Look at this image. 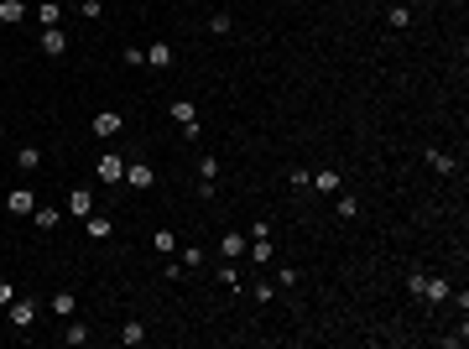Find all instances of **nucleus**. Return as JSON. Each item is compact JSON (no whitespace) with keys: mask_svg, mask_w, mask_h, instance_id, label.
I'll return each instance as SVG.
<instances>
[{"mask_svg":"<svg viewBox=\"0 0 469 349\" xmlns=\"http://www.w3.org/2000/svg\"><path fill=\"white\" fill-rule=\"evenodd\" d=\"M32 6H42V0H32Z\"/></svg>","mask_w":469,"mask_h":349,"instance_id":"nucleus-38","label":"nucleus"},{"mask_svg":"<svg viewBox=\"0 0 469 349\" xmlns=\"http://www.w3.org/2000/svg\"><path fill=\"white\" fill-rule=\"evenodd\" d=\"M397 6H417V0H397Z\"/></svg>","mask_w":469,"mask_h":349,"instance_id":"nucleus-36","label":"nucleus"},{"mask_svg":"<svg viewBox=\"0 0 469 349\" xmlns=\"http://www.w3.org/2000/svg\"><path fill=\"white\" fill-rule=\"evenodd\" d=\"M37 209V193L32 188H11V198H6V214H21V219H32Z\"/></svg>","mask_w":469,"mask_h":349,"instance_id":"nucleus-8","label":"nucleus"},{"mask_svg":"<svg viewBox=\"0 0 469 349\" xmlns=\"http://www.w3.org/2000/svg\"><path fill=\"white\" fill-rule=\"evenodd\" d=\"M126 68H146V47H126Z\"/></svg>","mask_w":469,"mask_h":349,"instance_id":"nucleus-28","label":"nucleus"},{"mask_svg":"<svg viewBox=\"0 0 469 349\" xmlns=\"http://www.w3.org/2000/svg\"><path fill=\"white\" fill-rule=\"evenodd\" d=\"M334 214H339V219H360V198H355V193H339Z\"/></svg>","mask_w":469,"mask_h":349,"instance_id":"nucleus-22","label":"nucleus"},{"mask_svg":"<svg viewBox=\"0 0 469 349\" xmlns=\"http://www.w3.org/2000/svg\"><path fill=\"white\" fill-rule=\"evenodd\" d=\"M26 21V0H0V26H21Z\"/></svg>","mask_w":469,"mask_h":349,"instance_id":"nucleus-17","label":"nucleus"},{"mask_svg":"<svg viewBox=\"0 0 469 349\" xmlns=\"http://www.w3.org/2000/svg\"><path fill=\"white\" fill-rule=\"evenodd\" d=\"M219 281H224V287H240V271H234V261H230V266H219Z\"/></svg>","mask_w":469,"mask_h":349,"instance_id":"nucleus-34","label":"nucleus"},{"mask_svg":"<svg viewBox=\"0 0 469 349\" xmlns=\"http://www.w3.org/2000/svg\"><path fill=\"white\" fill-rule=\"evenodd\" d=\"M167 115H172V126L183 130V136H199V105H193V99H172Z\"/></svg>","mask_w":469,"mask_h":349,"instance_id":"nucleus-1","label":"nucleus"},{"mask_svg":"<svg viewBox=\"0 0 469 349\" xmlns=\"http://www.w3.org/2000/svg\"><path fill=\"white\" fill-rule=\"evenodd\" d=\"M16 303V287H11V281H0V308H11Z\"/></svg>","mask_w":469,"mask_h":349,"instance_id":"nucleus-35","label":"nucleus"},{"mask_svg":"<svg viewBox=\"0 0 469 349\" xmlns=\"http://www.w3.org/2000/svg\"><path fill=\"white\" fill-rule=\"evenodd\" d=\"M172 58H177V52L167 42H152V47H146V68H172Z\"/></svg>","mask_w":469,"mask_h":349,"instance_id":"nucleus-18","label":"nucleus"},{"mask_svg":"<svg viewBox=\"0 0 469 349\" xmlns=\"http://www.w3.org/2000/svg\"><path fill=\"white\" fill-rule=\"evenodd\" d=\"M37 16H42V26H63V11H58V0H42V6H37Z\"/></svg>","mask_w":469,"mask_h":349,"instance_id":"nucleus-24","label":"nucleus"},{"mask_svg":"<svg viewBox=\"0 0 469 349\" xmlns=\"http://www.w3.org/2000/svg\"><path fill=\"white\" fill-rule=\"evenodd\" d=\"M120 130H126V115H120V110H99V115H94V136L99 141H115Z\"/></svg>","mask_w":469,"mask_h":349,"instance_id":"nucleus-4","label":"nucleus"},{"mask_svg":"<svg viewBox=\"0 0 469 349\" xmlns=\"http://www.w3.org/2000/svg\"><path fill=\"white\" fill-rule=\"evenodd\" d=\"M246 256L256 261V266H266V261H277V245H271V235H266V240H250V245H246Z\"/></svg>","mask_w":469,"mask_h":349,"instance_id":"nucleus-20","label":"nucleus"},{"mask_svg":"<svg viewBox=\"0 0 469 349\" xmlns=\"http://www.w3.org/2000/svg\"><path fill=\"white\" fill-rule=\"evenodd\" d=\"M250 297H256V303H271V297H277V287H271V281H256V287H250Z\"/></svg>","mask_w":469,"mask_h":349,"instance_id":"nucleus-29","label":"nucleus"},{"mask_svg":"<svg viewBox=\"0 0 469 349\" xmlns=\"http://www.w3.org/2000/svg\"><path fill=\"white\" fill-rule=\"evenodd\" d=\"M422 287H428V271H412V277H407V292H412V297H422Z\"/></svg>","mask_w":469,"mask_h":349,"instance_id":"nucleus-30","label":"nucleus"},{"mask_svg":"<svg viewBox=\"0 0 469 349\" xmlns=\"http://www.w3.org/2000/svg\"><path fill=\"white\" fill-rule=\"evenodd\" d=\"M454 297V287H448L443 277H428V287H422V303H448Z\"/></svg>","mask_w":469,"mask_h":349,"instance_id":"nucleus-16","label":"nucleus"},{"mask_svg":"<svg viewBox=\"0 0 469 349\" xmlns=\"http://www.w3.org/2000/svg\"><path fill=\"white\" fill-rule=\"evenodd\" d=\"M448 6H454V11H459V6H464V0H448Z\"/></svg>","mask_w":469,"mask_h":349,"instance_id":"nucleus-37","label":"nucleus"},{"mask_svg":"<svg viewBox=\"0 0 469 349\" xmlns=\"http://www.w3.org/2000/svg\"><path fill=\"white\" fill-rule=\"evenodd\" d=\"M32 224H37L42 235H52V230L63 224V209H47V203H42V209H32Z\"/></svg>","mask_w":469,"mask_h":349,"instance_id":"nucleus-15","label":"nucleus"},{"mask_svg":"<svg viewBox=\"0 0 469 349\" xmlns=\"http://www.w3.org/2000/svg\"><path fill=\"white\" fill-rule=\"evenodd\" d=\"M94 177H99V183H110V188L126 183V157H120V152H105L99 162H94Z\"/></svg>","mask_w":469,"mask_h":349,"instance_id":"nucleus-2","label":"nucleus"},{"mask_svg":"<svg viewBox=\"0 0 469 349\" xmlns=\"http://www.w3.org/2000/svg\"><path fill=\"white\" fill-rule=\"evenodd\" d=\"M83 230H89V240H110V235H115V219H110V214H99V209H94L89 219H83Z\"/></svg>","mask_w":469,"mask_h":349,"instance_id":"nucleus-12","label":"nucleus"},{"mask_svg":"<svg viewBox=\"0 0 469 349\" xmlns=\"http://www.w3.org/2000/svg\"><path fill=\"white\" fill-rule=\"evenodd\" d=\"M47 308H52L58 318H73V313H79V297H73V292L63 287V292H52V303H47Z\"/></svg>","mask_w":469,"mask_h":349,"instance_id":"nucleus-19","label":"nucleus"},{"mask_svg":"<svg viewBox=\"0 0 469 349\" xmlns=\"http://www.w3.org/2000/svg\"><path fill=\"white\" fill-rule=\"evenodd\" d=\"M63 344H89V328H83V323H68V328H63Z\"/></svg>","mask_w":469,"mask_h":349,"instance_id":"nucleus-27","label":"nucleus"},{"mask_svg":"<svg viewBox=\"0 0 469 349\" xmlns=\"http://www.w3.org/2000/svg\"><path fill=\"white\" fill-rule=\"evenodd\" d=\"M37 42H42L47 58H63V52H68V32H63V26H42V37H37Z\"/></svg>","mask_w":469,"mask_h":349,"instance_id":"nucleus-7","label":"nucleus"},{"mask_svg":"<svg viewBox=\"0 0 469 349\" xmlns=\"http://www.w3.org/2000/svg\"><path fill=\"white\" fill-rule=\"evenodd\" d=\"M209 32H214V37H230V32H234V16H230V11H214V16H209Z\"/></svg>","mask_w":469,"mask_h":349,"instance_id":"nucleus-23","label":"nucleus"},{"mask_svg":"<svg viewBox=\"0 0 469 349\" xmlns=\"http://www.w3.org/2000/svg\"><path fill=\"white\" fill-rule=\"evenodd\" d=\"M152 245L162 250V256H172V250H177V235H172V230H157V235H152Z\"/></svg>","mask_w":469,"mask_h":349,"instance_id":"nucleus-26","label":"nucleus"},{"mask_svg":"<svg viewBox=\"0 0 469 349\" xmlns=\"http://www.w3.org/2000/svg\"><path fill=\"white\" fill-rule=\"evenodd\" d=\"M246 245H250L246 230H224V235H219V256H224V261H240V256H246Z\"/></svg>","mask_w":469,"mask_h":349,"instance_id":"nucleus-6","label":"nucleus"},{"mask_svg":"<svg viewBox=\"0 0 469 349\" xmlns=\"http://www.w3.org/2000/svg\"><path fill=\"white\" fill-rule=\"evenodd\" d=\"M37 167H42V146H37V141L16 146V172H37Z\"/></svg>","mask_w":469,"mask_h":349,"instance_id":"nucleus-11","label":"nucleus"},{"mask_svg":"<svg viewBox=\"0 0 469 349\" xmlns=\"http://www.w3.org/2000/svg\"><path fill=\"white\" fill-rule=\"evenodd\" d=\"M277 281H281V287H297L303 277H297V266H281V271H277Z\"/></svg>","mask_w":469,"mask_h":349,"instance_id":"nucleus-33","label":"nucleus"},{"mask_svg":"<svg viewBox=\"0 0 469 349\" xmlns=\"http://www.w3.org/2000/svg\"><path fill=\"white\" fill-rule=\"evenodd\" d=\"M464 339H469V328H464V323H459V328H454V334H443V344H448V349H464Z\"/></svg>","mask_w":469,"mask_h":349,"instance_id":"nucleus-31","label":"nucleus"},{"mask_svg":"<svg viewBox=\"0 0 469 349\" xmlns=\"http://www.w3.org/2000/svg\"><path fill=\"white\" fill-rule=\"evenodd\" d=\"M126 183L136 188V193H152V188H157V172H152V162H126Z\"/></svg>","mask_w":469,"mask_h":349,"instance_id":"nucleus-5","label":"nucleus"},{"mask_svg":"<svg viewBox=\"0 0 469 349\" xmlns=\"http://www.w3.org/2000/svg\"><path fill=\"white\" fill-rule=\"evenodd\" d=\"M6 313H11V328H21V334H26V328L37 323V313H42V303H37V297H16Z\"/></svg>","mask_w":469,"mask_h":349,"instance_id":"nucleus-3","label":"nucleus"},{"mask_svg":"<svg viewBox=\"0 0 469 349\" xmlns=\"http://www.w3.org/2000/svg\"><path fill=\"white\" fill-rule=\"evenodd\" d=\"M422 157H428V167H433V172H438V177H448V172H459V162H454V152H443V146H428V152H422Z\"/></svg>","mask_w":469,"mask_h":349,"instance_id":"nucleus-10","label":"nucleus"},{"mask_svg":"<svg viewBox=\"0 0 469 349\" xmlns=\"http://www.w3.org/2000/svg\"><path fill=\"white\" fill-rule=\"evenodd\" d=\"M308 188H318V193H339V172H334V167H318V172H308Z\"/></svg>","mask_w":469,"mask_h":349,"instance_id":"nucleus-13","label":"nucleus"},{"mask_svg":"<svg viewBox=\"0 0 469 349\" xmlns=\"http://www.w3.org/2000/svg\"><path fill=\"white\" fill-rule=\"evenodd\" d=\"M63 214L89 219V214H94V193H89V188H68V209H63Z\"/></svg>","mask_w":469,"mask_h":349,"instance_id":"nucleus-9","label":"nucleus"},{"mask_svg":"<svg viewBox=\"0 0 469 349\" xmlns=\"http://www.w3.org/2000/svg\"><path fill=\"white\" fill-rule=\"evenodd\" d=\"M214 183H219V162H214V157H199V188H203V198L214 193Z\"/></svg>","mask_w":469,"mask_h":349,"instance_id":"nucleus-14","label":"nucleus"},{"mask_svg":"<svg viewBox=\"0 0 469 349\" xmlns=\"http://www.w3.org/2000/svg\"><path fill=\"white\" fill-rule=\"evenodd\" d=\"M386 26H391V32H407V26H412V6H391V11H386Z\"/></svg>","mask_w":469,"mask_h":349,"instance_id":"nucleus-21","label":"nucleus"},{"mask_svg":"<svg viewBox=\"0 0 469 349\" xmlns=\"http://www.w3.org/2000/svg\"><path fill=\"white\" fill-rule=\"evenodd\" d=\"M120 344H146V323H136V318H130V323L120 328Z\"/></svg>","mask_w":469,"mask_h":349,"instance_id":"nucleus-25","label":"nucleus"},{"mask_svg":"<svg viewBox=\"0 0 469 349\" xmlns=\"http://www.w3.org/2000/svg\"><path fill=\"white\" fill-rule=\"evenodd\" d=\"M177 250H183V245H177ZM183 266H188V271H199V266H203V250H183Z\"/></svg>","mask_w":469,"mask_h":349,"instance_id":"nucleus-32","label":"nucleus"}]
</instances>
